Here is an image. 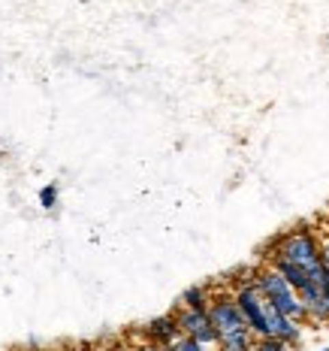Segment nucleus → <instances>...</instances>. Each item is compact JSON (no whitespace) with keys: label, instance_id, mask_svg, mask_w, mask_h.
Masks as SVG:
<instances>
[{"label":"nucleus","instance_id":"obj_2","mask_svg":"<svg viewBox=\"0 0 329 351\" xmlns=\"http://www.w3.org/2000/svg\"><path fill=\"white\" fill-rule=\"evenodd\" d=\"M254 285H257V291L275 306L278 312H281V315L293 318V321H299V324H308L305 306H302V300H299V294L293 291V285L284 279L275 267H269L266 261H260L257 267H254Z\"/></svg>","mask_w":329,"mask_h":351},{"label":"nucleus","instance_id":"obj_13","mask_svg":"<svg viewBox=\"0 0 329 351\" xmlns=\"http://www.w3.org/2000/svg\"><path fill=\"white\" fill-rule=\"evenodd\" d=\"M157 351H175V348H172V346H160Z\"/></svg>","mask_w":329,"mask_h":351},{"label":"nucleus","instance_id":"obj_9","mask_svg":"<svg viewBox=\"0 0 329 351\" xmlns=\"http://www.w3.org/2000/svg\"><path fill=\"white\" fill-rule=\"evenodd\" d=\"M172 348L175 351H218V348L202 346V342H196V339H187V336H179V339L172 342Z\"/></svg>","mask_w":329,"mask_h":351},{"label":"nucleus","instance_id":"obj_3","mask_svg":"<svg viewBox=\"0 0 329 351\" xmlns=\"http://www.w3.org/2000/svg\"><path fill=\"white\" fill-rule=\"evenodd\" d=\"M209 318L218 330V339L236 336V333H251L242 309H239L236 297H233V291H230V285H226V288H215V297H211V306H209Z\"/></svg>","mask_w":329,"mask_h":351},{"label":"nucleus","instance_id":"obj_8","mask_svg":"<svg viewBox=\"0 0 329 351\" xmlns=\"http://www.w3.org/2000/svg\"><path fill=\"white\" fill-rule=\"evenodd\" d=\"M254 351H290V346L275 336H263V339H254Z\"/></svg>","mask_w":329,"mask_h":351},{"label":"nucleus","instance_id":"obj_10","mask_svg":"<svg viewBox=\"0 0 329 351\" xmlns=\"http://www.w3.org/2000/svg\"><path fill=\"white\" fill-rule=\"evenodd\" d=\"M40 206L42 209H55L57 206V185H55V182L40 191Z\"/></svg>","mask_w":329,"mask_h":351},{"label":"nucleus","instance_id":"obj_6","mask_svg":"<svg viewBox=\"0 0 329 351\" xmlns=\"http://www.w3.org/2000/svg\"><path fill=\"white\" fill-rule=\"evenodd\" d=\"M211 297H215V288H211V285H194V288H187L185 294H181V300L175 306H185V309H196V312H209Z\"/></svg>","mask_w":329,"mask_h":351},{"label":"nucleus","instance_id":"obj_11","mask_svg":"<svg viewBox=\"0 0 329 351\" xmlns=\"http://www.w3.org/2000/svg\"><path fill=\"white\" fill-rule=\"evenodd\" d=\"M320 252H324V269L329 273V230L320 233Z\"/></svg>","mask_w":329,"mask_h":351},{"label":"nucleus","instance_id":"obj_12","mask_svg":"<svg viewBox=\"0 0 329 351\" xmlns=\"http://www.w3.org/2000/svg\"><path fill=\"white\" fill-rule=\"evenodd\" d=\"M115 351H157V346H148V342L139 339L136 346H121V348H115Z\"/></svg>","mask_w":329,"mask_h":351},{"label":"nucleus","instance_id":"obj_5","mask_svg":"<svg viewBox=\"0 0 329 351\" xmlns=\"http://www.w3.org/2000/svg\"><path fill=\"white\" fill-rule=\"evenodd\" d=\"M181 336L179 330V321H175V315L170 312V315H160V318H151L148 324L142 327V333H139V339L148 342V346H172L175 339Z\"/></svg>","mask_w":329,"mask_h":351},{"label":"nucleus","instance_id":"obj_4","mask_svg":"<svg viewBox=\"0 0 329 351\" xmlns=\"http://www.w3.org/2000/svg\"><path fill=\"white\" fill-rule=\"evenodd\" d=\"M175 321H179V330L187 339H196L209 348H218V330L211 324L209 312H196V309H185V306H175L172 309Z\"/></svg>","mask_w":329,"mask_h":351},{"label":"nucleus","instance_id":"obj_1","mask_svg":"<svg viewBox=\"0 0 329 351\" xmlns=\"http://www.w3.org/2000/svg\"><path fill=\"white\" fill-rule=\"evenodd\" d=\"M263 258H275V261H284L290 267L302 269L308 273L311 279L320 282L324 276V252H320V233H314L311 228H296V230H287L269 245V252Z\"/></svg>","mask_w":329,"mask_h":351},{"label":"nucleus","instance_id":"obj_7","mask_svg":"<svg viewBox=\"0 0 329 351\" xmlns=\"http://www.w3.org/2000/svg\"><path fill=\"white\" fill-rule=\"evenodd\" d=\"M218 351H254V333H236L218 339Z\"/></svg>","mask_w":329,"mask_h":351}]
</instances>
